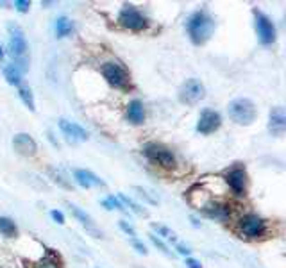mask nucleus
Returning <instances> with one entry per match:
<instances>
[{
	"instance_id": "f257e3e1",
	"label": "nucleus",
	"mask_w": 286,
	"mask_h": 268,
	"mask_svg": "<svg viewBox=\"0 0 286 268\" xmlns=\"http://www.w3.org/2000/svg\"><path fill=\"white\" fill-rule=\"evenodd\" d=\"M214 27H216L214 18L206 9H199V11L192 13L186 22L188 36L195 45H204L210 40L211 34L214 32Z\"/></svg>"
},
{
	"instance_id": "f03ea898",
	"label": "nucleus",
	"mask_w": 286,
	"mask_h": 268,
	"mask_svg": "<svg viewBox=\"0 0 286 268\" xmlns=\"http://www.w3.org/2000/svg\"><path fill=\"white\" fill-rule=\"evenodd\" d=\"M7 32H9V52L14 59V67L18 70L25 71L27 70V61H25V52H27V41L25 36H23L22 27L14 22L7 23Z\"/></svg>"
},
{
	"instance_id": "7ed1b4c3",
	"label": "nucleus",
	"mask_w": 286,
	"mask_h": 268,
	"mask_svg": "<svg viewBox=\"0 0 286 268\" xmlns=\"http://www.w3.org/2000/svg\"><path fill=\"white\" fill-rule=\"evenodd\" d=\"M227 113L232 122H236L240 125H250L256 120V113L258 111H256V106L250 98L240 97L229 102Z\"/></svg>"
},
{
	"instance_id": "20e7f679",
	"label": "nucleus",
	"mask_w": 286,
	"mask_h": 268,
	"mask_svg": "<svg viewBox=\"0 0 286 268\" xmlns=\"http://www.w3.org/2000/svg\"><path fill=\"white\" fill-rule=\"evenodd\" d=\"M142 152L152 165L166 170H172L175 166V154L168 147L161 145V143H145Z\"/></svg>"
},
{
	"instance_id": "39448f33",
	"label": "nucleus",
	"mask_w": 286,
	"mask_h": 268,
	"mask_svg": "<svg viewBox=\"0 0 286 268\" xmlns=\"http://www.w3.org/2000/svg\"><path fill=\"white\" fill-rule=\"evenodd\" d=\"M104 79L113 86V88L118 89H127L131 86V75L129 71L125 70V67L120 61H106L102 63L100 67Z\"/></svg>"
},
{
	"instance_id": "423d86ee",
	"label": "nucleus",
	"mask_w": 286,
	"mask_h": 268,
	"mask_svg": "<svg viewBox=\"0 0 286 268\" xmlns=\"http://www.w3.org/2000/svg\"><path fill=\"white\" fill-rule=\"evenodd\" d=\"M118 23L129 31H143L148 27V18L136 5L125 4L118 13Z\"/></svg>"
},
{
	"instance_id": "0eeeda50",
	"label": "nucleus",
	"mask_w": 286,
	"mask_h": 268,
	"mask_svg": "<svg viewBox=\"0 0 286 268\" xmlns=\"http://www.w3.org/2000/svg\"><path fill=\"white\" fill-rule=\"evenodd\" d=\"M238 232L247 240H258L267 232V222L258 214H245L238 220Z\"/></svg>"
},
{
	"instance_id": "6e6552de",
	"label": "nucleus",
	"mask_w": 286,
	"mask_h": 268,
	"mask_svg": "<svg viewBox=\"0 0 286 268\" xmlns=\"http://www.w3.org/2000/svg\"><path fill=\"white\" fill-rule=\"evenodd\" d=\"M206 97V88L199 79H188L179 89V100L186 106H195Z\"/></svg>"
},
{
	"instance_id": "1a4fd4ad",
	"label": "nucleus",
	"mask_w": 286,
	"mask_h": 268,
	"mask_svg": "<svg viewBox=\"0 0 286 268\" xmlns=\"http://www.w3.org/2000/svg\"><path fill=\"white\" fill-rule=\"evenodd\" d=\"M225 184L231 188L234 195H245L247 184H249V175L243 165H234L225 172Z\"/></svg>"
},
{
	"instance_id": "9d476101",
	"label": "nucleus",
	"mask_w": 286,
	"mask_h": 268,
	"mask_svg": "<svg viewBox=\"0 0 286 268\" xmlns=\"http://www.w3.org/2000/svg\"><path fill=\"white\" fill-rule=\"evenodd\" d=\"M254 25L259 41L263 45H272L276 41V25L263 11L254 9Z\"/></svg>"
},
{
	"instance_id": "9b49d317",
	"label": "nucleus",
	"mask_w": 286,
	"mask_h": 268,
	"mask_svg": "<svg viewBox=\"0 0 286 268\" xmlns=\"http://www.w3.org/2000/svg\"><path fill=\"white\" fill-rule=\"evenodd\" d=\"M222 125V116L218 111H213V109H204L199 116V122H197V133L201 134H211L218 129Z\"/></svg>"
},
{
	"instance_id": "f8f14e48",
	"label": "nucleus",
	"mask_w": 286,
	"mask_h": 268,
	"mask_svg": "<svg viewBox=\"0 0 286 268\" xmlns=\"http://www.w3.org/2000/svg\"><path fill=\"white\" fill-rule=\"evenodd\" d=\"M13 148L20 156L32 157L36 154V150H38V145H36V141L32 139V136H29L27 133H18L14 134L13 138Z\"/></svg>"
},
{
	"instance_id": "ddd939ff",
	"label": "nucleus",
	"mask_w": 286,
	"mask_h": 268,
	"mask_svg": "<svg viewBox=\"0 0 286 268\" xmlns=\"http://www.w3.org/2000/svg\"><path fill=\"white\" fill-rule=\"evenodd\" d=\"M268 131L274 136H283L286 131V113L283 106L272 107L270 116H268Z\"/></svg>"
},
{
	"instance_id": "4468645a",
	"label": "nucleus",
	"mask_w": 286,
	"mask_h": 268,
	"mask_svg": "<svg viewBox=\"0 0 286 268\" xmlns=\"http://www.w3.org/2000/svg\"><path fill=\"white\" fill-rule=\"evenodd\" d=\"M67 205H68V209H70V213L73 214V216H75L80 223H82V227L86 229V232H89L93 238H104L102 231L95 225V222L91 220V216H89V214H86L84 211L80 209V207H77V205L72 204V202H67Z\"/></svg>"
},
{
	"instance_id": "2eb2a0df",
	"label": "nucleus",
	"mask_w": 286,
	"mask_h": 268,
	"mask_svg": "<svg viewBox=\"0 0 286 268\" xmlns=\"http://www.w3.org/2000/svg\"><path fill=\"white\" fill-rule=\"evenodd\" d=\"M59 129H61L63 134L67 136L68 141H72V143L88 139L86 129H82L79 124H75V122H68V120H65V118H61V120H59Z\"/></svg>"
},
{
	"instance_id": "dca6fc26",
	"label": "nucleus",
	"mask_w": 286,
	"mask_h": 268,
	"mask_svg": "<svg viewBox=\"0 0 286 268\" xmlns=\"http://www.w3.org/2000/svg\"><path fill=\"white\" fill-rule=\"evenodd\" d=\"M201 211L206 214V216L220 220V222H225V220H229V216H231V207H229L227 204H223V202L213 201V199H211Z\"/></svg>"
},
{
	"instance_id": "f3484780",
	"label": "nucleus",
	"mask_w": 286,
	"mask_h": 268,
	"mask_svg": "<svg viewBox=\"0 0 286 268\" xmlns=\"http://www.w3.org/2000/svg\"><path fill=\"white\" fill-rule=\"evenodd\" d=\"M73 179L77 181V184L82 188H91V186H106L102 179L95 175L93 172H89V170H84V168H77L73 170Z\"/></svg>"
},
{
	"instance_id": "a211bd4d",
	"label": "nucleus",
	"mask_w": 286,
	"mask_h": 268,
	"mask_svg": "<svg viewBox=\"0 0 286 268\" xmlns=\"http://www.w3.org/2000/svg\"><path fill=\"white\" fill-rule=\"evenodd\" d=\"M127 120L134 125H140L145 122V106H143L142 100L134 98V100L129 102V106H127Z\"/></svg>"
},
{
	"instance_id": "6ab92c4d",
	"label": "nucleus",
	"mask_w": 286,
	"mask_h": 268,
	"mask_svg": "<svg viewBox=\"0 0 286 268\" xmlns=\"http://www.w3.org/2000/svg\"><path fill=\"white\" fill-rule=\"evenodd\" d=\"M211 192H208V190H204V188L201 186H195L190 190V193H188V201H190V204L193 205V207H197V209H202L208 202L211 201Z\"/></svg>"
},
{
	"instance_id": "aec40b11",
	"label": "nucleus",
	"mask_w": 286,
	"mask_h": 268,
	"mask_svg": "<svg viewBox=\"0 0 286 268\" xmlns=\"http://www.w3.org/2000/svg\"><path fill=\"white\" fill-rule=\"evenodd\" d=\"M54 32L58 38H67L68 34L73 32V22L68 16H59L54 22Z\"/></svg>"
},
{
	"instance_id": "412c9836",
	"label": "nucleus",
	"mask_w": 286,
	"mask_h": 268,
	"mask_svg": "<svg viewBox=\"0 0 286 268\" xmlns=\"http://www.w3.org/2000/svg\"><path fill=\"white\" fill-rule=\"evenodd\" d=\"M27 268H61V261L54 252H47V256H43L34 263H29Z\"/></svg>"
},
{
	"instance_id": "4be33fe9",
	"label": "nucleus",
	"mask_w": 286,
	"mask_h": 268,
	"mask_svg": "<svg viewBox=\"0 0 286 268\" xmlns=\"http://www.w3.org/2000/svg\"><path fill=\"white\" fill-rule=\"evenodd\" d=\"M4 77L11 86H20V84H22V71L18 70L13 63H11V65H7V67H4Z\"/></svg>"
},
{
	"instance_id": "5701e85b",
	"label": "nucleus",
	"mask_w": 286,
	"mask_h": 268,
	"mask_svg": "<svg viewBox=\"0 0 286 268\" xmlns=\"http://www.w3.org/2000/svg\"><path fill=\"white\" fill-rule=\"evenodd\" d=\"M0 234H4L5 238H14L18 234L16 223L7 216H0Z\"/></svg>"
},
{
	"instance_id": "b1692460",
	"label": "nucleus",
	"mask_w": 286,
	"mask_h": 268,
	"mask_svg": "<svg viewBox=\"0 0 286 268\" xmlns=\"http://www.w3.org/2000/svg\"><path fill=\"white\" fill-rule=\"evenodd\" d=\"M18 95L22 98V102L25 104V107H29L31 111H34L36 104H34V95H32L31 88H29V86H18Z\"/></svg>"
},
{
	"instance_id": "393cba45",
	"label": "nucleus",
	"mask_w": 286,
	"mask_h": 268,
	"mask_svg": "<svg viewBox=\"0 0 286 268\" xmlns=\"http://www.w3.org/2000/svg\"><path fill=\"white\" fill-rule=\"evenodd\" d=\"M118 201L122 202V204L125 205V209L129 207L133 213H136V214H140V216H147V209H143L142 205H138L136 202L133 201V199H129V197H125V195H118Z\"/></svg>"
},
{
	"instance_id": "a878e982",
	"label": "nucleus",
	"mask_w": 286,
	"mask_h": 268,
	"mask_svg": "<svg viewBox=\"0 0 286 268\" xmlns=\"http://www.w3.org/2000/svg\"><path fill=\"white\" fill-rule=\"evenodd\" d=\"M102 205L106 207V209H118V211H122V213H127L125 205L122 204V202L118 201V197H115V195H109L107 199H104Z\"/></svg>"
},
{
	"instance_id": "bb28decb",
	"label": "nucleus",
	"mask_w": 286,
	"mask_h": 268,
	"mask_svg": "<svg viewBox=\"0 0 286 268\" xmlns=\"http://www.w3.org/2000/svg\"><path fill=\"white\" fill-rule=\"evenodd\" d=\"M152 229L157 232L156 236H161L165 238V240H170V241H175L177 238H175V234L172 231H170L168 227H165V225H159V223H152Z\"/></svg>"
},
{
	"instance_id": "cd10ccee",
	"label": "nucleus",
	"mask_w": 286,
	"mask_h": 268,
	"mask_svg": "<svg viewBox=\"0 0 286 268\" xmlns=\"http://www.w3.org/2000/svg\"><path fill=\"white\" fill-rule=\"evenodd\" d=\"M148 238H150V241L154 243V247H156V249H159L165 256H170V258L174 256V252H172V250L168 249V245H166L165 241L161 240L159 236H156V234H148Z\"/></svg>"
},
{
	"instance_id": "c85d7f7f",
	"label": "nucleus",
	"mask_w": 286,
	"mask_h": 268,
	"mask_svg": "<svg viewBox=\"0 0 286 268\" xmlns=\"http://www.w3.org/2000/svg\"><path fill=\"white\" fill-rule=\"evenodd\" d=\"M47 172H49V175L54 179V181H56V183L59 184V186H63V188H70V184H68L67 181H65V175H63L61 172H59V170H56V168H49V170H47Z\"/></svg>"
},
{
	"instance_id": "c756f323",
	"label": "nucleus",
	"mask_w": 286,
	"mask_h": 268,
	"mask_svg": "<svg viewBox=\"0 0 286 268\" xmlns=\"http://www.w3.org/2000/svg\"><path fill=\"white\" fill-rule=\"evenodd\" d=\"M134 192H138V195L142 197V199H145V201H147L148 204H152V205H156V204H157V201H156V199H154V197H150V195H148V193L145 192V190H143L142 186H134Z\"/></svg>"
},
{
	"instance_id": "7c9ffc66",
	"label": "nucleus",
	"mask_w": 286,
	"mask_h": 268,
	"mask_svg": "<svg viewBox=\"0 0 286 268\" xmlns=\"http://www.w3.org/2000/svg\"><path fill=\"white\" fill-rule=\"evenodd\" d=\"M14 9L18 13H27L31 9V2L29 0H14Z\"/></svg>"
},
{
	"instance_id": "2f4dec72",
	"label": "nucleus",
	"mask_w": 286,
	"mask_h": 268,
	"mask_svg": "<svg viewBox=\"0 0 286 268\" xmlns=\"http://www.w3.org/2000/svg\"><path fill=\"white\" fill-rule=\"evenodd\" d=\"M118 225H120V229L125 232V234H129V238H136V231L133 229V225H131V223H127L125 220H120V222H118Z\"/></svg>"
},
{
	"instance_id": "473e14b6",
	"label": "nucleus",
	"mask_w": 286,
	"mask_h": 268,
	"mask_svg": "<svg viewBox=\"0 0 286 268\" xmlns=\"http://www.w3.org/2000/svg\"><path fill=\"white\" fill-rule=\"evenodd\" d=\"M131 243H133V247H134L136 250H138L140 254H143V256L147 254V247L143 245V243L138 240V238H131Z\"/></svg>"
},
{
	"instance_id": "72a5a7b5",
	"label": "nucleus",
	"mask_w": 286,
	"mask_h": 268,
	"mask_svg": "<svg viewBox=\"0 0 286 268\" xmlns=\"http://www.w3.org/2000/svg\"><path fill=\"white\" fill-rule=\"evenodd\" d=\"M50 216H52V220H54V222H58L59 225H63V223H65V214H63L61 211L52 209V211H50Z\"/></svg>"
},
{
	"instance_id": "f704fd0d",
	"label": "nucleus",
	"mask_w": 286,
	"mask_h": 268,
	"mask_svg": "<svg viewBox=\"0 0 286 268\" xmlns=\"http://www.w3.org/2000/svg\"><path fill=\"white\" fill-rule=\"evenodd\" d=\"M184 265H186V268H202L201 261L195 258H186V263Z\"/></svg>"
},
{
	"instance_id": "c9c22d12",
	"label": "nucleus",
	"mask_w": 286,
	"mask_h": 268,
	"mask_svg": "<svg viewBox=\"0 0 286 268\" xmlns=\"http://www.w3.org/2000/svg\"><path fill=\"white\" fill-rule=\"evenodd\" d=\"M175 250H177L181 256H190V254H192V250L188 249V247L181 245V243H177V245H175Z\"/></svg>"
},
{
	"instance_id": "e433bc0d",
	"label": "nucleus",
	"mask_w": 286,
	"mask_h": 268,
	"mask_svg": "<svg viewBox=\"0 0 286 268\" xmlns=\"http://www.w3.org/2000/svg\"><path fill=\"white\" fill-rule=\"evenodd\" d=\"M2 59H4V47L0 45V61H2Z\"/></svg>"
}]
</instances>
